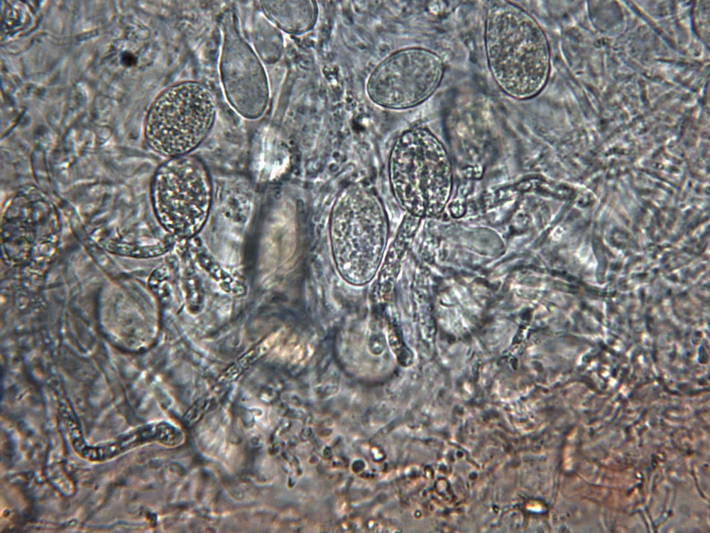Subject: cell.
Here are the masks:
<instances>
[{
    "label": "cell",
    "instance_id": "8992f818",
    "mask_svg": "<svg viewBox=\"0 0 710 533\" xmlns=\"http://www.w3.org/2000/svg\"><path fill=\"white\" fill-rule=\"evenodd\" d=\"M444 72L443 60L434 51L420 47L403 48L390 54L373 69L366 82V93L381 107H414L433 95Z\"/></svg>",
    "mask_w": 710,
    "mask_h": 533
},
{
    "label": "cell",
    "instance_id": "ba28073f",
    "mask_svg": "<svg viewBox=\"0 0 710 533\" xmlns=\"http://www.w3.org/2000/svg\"><path fill=\"white\" fill-rule=\"evenodd\" d=\"M60 233L58 212L53 203L33 187L18 192L6 205L1 217V238L4 249L48 251L56 247Z\"/></svg>",
    "mask_w": 710,
    "mask_h": 533
},
{
    "label": "cell",
    "instance_id": "5b68a950",
    "mask_svg": "<svg viewBox=\"0 0 710 533\" xmlns=\"http://www.w3.org/2000/svg\"><path fill=\"white\" fill-rule=\"evenodd\" d=\"M211 92L185 81L165 89L152 104L145 122L148 146L170 158L190 154L207 137L215 118Z\"/></svg>",
    "mask_w": 710,
    "mask_h": 533
},
{
    "label": "cell",
    "instance_id": "3957f363",
    "mask_svg": "<svg viewBox=\"0 0 710 533\" xmlns=\"http://www.w3.org/2000/svg\"><path fill=\"white\" fill-rule=\"evenodd\" d=\"M391 192L407 215L435 217L444 208L452 187L450 161L429 129L414 127L395 140L388 159Z\"/></svg>",
    "mask_w": 710,
    "mask_h": 533
},
{
    "label": "cell",
    "instance_id": "6da1fadb",
    "mask_svg": "<svg viewBox=\"0 0 710 533\" xmlns=\"http://www.w3.org/2000/svg\"><path fill=\"white\" fill-rule=\"evenodd\" d=\"M484 41L490 72L503 92L518 100L541 92L549 77L550 53L546 35L532 16L509 1H491Z\"/></svg>",
    "mask_w": 710,
    "mask_h": 533
},
{
    "label": "cell",
    "instance_id": "7a4b0ae2",
    "mask_svg": "<svg viewBox=\"0 0 710 533\" xmlns=\"http://www.w3.org/2000/svg\"><path fill=\"white\" fill-rule=\"evenodd\" d=\"M388 235L386 211L372 190L350 184L339 192L329 215V236L335 264L345 280L363 284L375 276Z\"/></svg>",
    "mask_w": 710,
    "mask_h": 533
},
{
    "label": "cell",
    "instance_id": "9c48e42d",
    "mask_svg": "<svg viewBox=\"0 0 710 533\" xmlns=\"http://www.w3.org/2000/svg\"><path fill=\"white\" fill-rule=\"evenodd\" d=\"M261 7L276 26L290 34H302L311 30L318 16L314 1H262Z\"/></svg>",
    "mask_w": 710,
    "mask_h": 533
},
{
    "label": "cell",
    "instance_id": "52a82bcc",
    "mask_svg": "<svg viewBox=\"0 0 710 533\" xmlns=\"http://www.w3.org/2000/svg\"><path fill=\"white\" fill-rule=\"evenodd\" d=\"M220 72L231 106L246 118L261 116L269 99L266 72L255 52L231 23L225 27Z\"/></svg>",
    "mask_w": 710,
    "mask_h": 533
},
{
    "label": "cell",
    "instance_id": "30bf717a",
    "mask_svg": "<svg viewBox=\"0 0 710 533\" xmlns=\"http://www.w3.org/2000/svg\"><path fill=\"white\" fill-rule=\"evenodd\" d=\"M278 333L269 335L244 353L227 370V374H239L266 354L277 340Z\"/></svg>",
    "mask_w": 710,
    "mask_h": 533
},
{
    "label": "cell",
    "instance_id": "277c9868",
    "mask_svg": "<svg viewBox=\"0 0 710 533\" xmlns=\"http://www.w3.org/2000/svg\"><path fill=\"white\" fill-rule=\"evenodd\" d=\"M150 197L156 220L167 232L181 239L195 236L206 224L213 201L206 165L190 154L170 158L155 171Z\"/></svg>",
    "mask_w": 710,
    "mask_h": 533
}]
</instances>
